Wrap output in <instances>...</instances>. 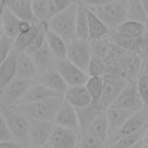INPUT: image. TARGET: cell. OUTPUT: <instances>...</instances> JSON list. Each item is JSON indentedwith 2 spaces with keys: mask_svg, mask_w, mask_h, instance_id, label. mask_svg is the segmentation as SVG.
<instances>
[{
  "mask_svg": "<svg viewBox=\"0 0 148 148\" xmlns=\"http://www.w3.org/2000/svg\"><path fill=\"white\" fill-rule=\"evenodd\" d=\"M143 73H148V58L143 61Z\"/></svg>",
  "mask_w": 148,
  "mask_h": 148,
  "instance_id": "48",
  "label": "cell"
},
{
  "mask_svg": "<svg viewBox=\"0 0 148 148\" xmlns=\"http://www.w3.org/2000/svg\"><path fill=\"white\" fill-rule=\"evenodd\" d=\"M45 43H46V23H45L44 28L36 35V37L29 43V45L27 46V49H25L24 52L31 54V53L36 52L37 50H39Z\"/></svg>",
  "mask_w": 148,
  "mask_h": 148,
  "instance_id": "36",
  "label": "cell"
},
{
  "mask_svg": "<svg viewBox=\"0 0 148 148\" xmlns=\"http://www.w3.org/2000/svg\"><path fill=\"white\" fill-rule=\"evenodd\" d=\"M88 7V6H87ZM111 30L117 29L121 23L127 20L126 13V1L119 0L104 5L89 7Z\"/></svg>",
  "mask_w": 148,
  "mask_h": 148,
  "instance_id": "3",
  "label": "cell"
},
{
  "mask_svg": "<svg viewBox=\"0 0 148 148\" xmlns=\"http://www.w3.org/2000/svg\"><path fill=\"white\" fill-rule=\"evenodd\" d=\"M32 12L39 23H45L50 20L47 0H32Z\"/></svg>",
  "mask_w": 148,
  "mask_h": 148,
  "instance_id": "34",
  "label": "cell"
},
{
  "mask_svg": "<svg viewBox=\"0 0 148 148\" xmlns=\"http://www.w3.org/2000/svg\"><path fill=\"white\" fill-rule=\"evenodd\" d=\"M14 50V38H10L6 34H1L0 37V62L7 58V56Z\"/></svg>",
  "mask_w": 148,
  "mask_h": 148,
  "instance_id": "39",
  "label": "cell"
},
{
  "mask_svg": "<svg viewBox=\"0 0 148 148\" xmlns=\"http://www.w3.org/2000/svg\"><path fill=\"white\" fill-rule=\"evenodd\" d=\"M21 21L9 8L3 7L1 8V24H2V32L9 36L10 38H16L20 34V24Z\"/></svg>",
  "mask_w": 148,
  "mask_h": 148,
  "instance_id": "23",
  "label": "cell"
},
{
  "mask_svg": "<svg viewBox=\"0 0 148 148\" xmlns=\"http://www.w3.org/2000/svg\"><path fill=\"white\" fill-rule=\"evenodd\" d=\"M143 142H145V145L148 146V124H147V127H146V133H145V136H143Z\"/></svg>",
  "mask_w": 148,
  "mask_h": 148,
  "instance_id": "46",
  "label": "cell"
},
{
  "mask_svg": "<svg viewBox=\"0 0 148 148\" xmlns=\"http://www.w3.org/2000/svg\"><path fill=\"white\" fill-rule=\"evenodd\" d=\"M143 145H145V142H143V140H141V141H139L138 143H135V145H133V146H131V147H128V148H142Z\"/></svg>",
  "mask_w": 148,
  "mask_h": 148,
  "instance_id": "45",
  "label": "cell"
},
{
  "mask_svg": "<svg viewBox=\"0 0 148 148\" xmlns=\"http://www.w3.org/2000/svg\"><path fill=\"white\" fill-rule=\"evenodd\" d=\"M105 112L109 123V138H111L123 127V125L128 120V118L136 111L110 106L105 110Z\"/></svg>",
  "mask_w": 148,
  "mask_h": 148,
  "instance_id": "15",
  "label": "cell"
},
{
  "mask_svg": "<svg viewBox=\"0 0 148 148\" xmlns=\"http://www.w3.org/2000/svg\"><path fill=\"white\" fill-rule=\"evenodd\" d=\"M24 147H25V145L17 140L0 141V148H24Z\"/></svg>",
  "mask_w": 148,
  "mask_h": 148,
  "instance_id": "43",
  "label": "cell"
},
{
  "mask_svg": "<svg viewBox=\"0 0 148 148\" xmlns=\"http://www.w3.org/2000/svg\"><path fill=\"white\" fill-rule=\"evenodd\" d=\"M38 82H40L45 87H47L61 95H65V92L68 88V84L66 83V81L64 80V77L61 76V74L59 73V71L57 68H52V69H49V71L42 73Z\"/></svg>",
  "mask_w": 148,
  "mask_h": 148,
  "instance_id": "19",
  "label": "cell"
},
{
  "mask_svg": "<svg viewBox=\"0 0 148 148\" xmlns=\"http://www.w3.org/2000/svg\"><path fill=\"white\" fill-rule=\"evenodd\" d=\"M142 104L143 102L138 92L136 83L128 82L126 87L123 89V91L119 94V96L116 98V101L111 104V106L139 111L140 109H142Z\"/></svg>",
  "mask_w": 148,
  "mask_h": 148,
  "instance_id": "10",
  "label": "cell"
},
{
  "mask_svg": "<svg viewBox=\"0 0 148 148\" xmlns=\"http://www.w3.org/2000/svg\"><path fill=\"white\" fill-rule=\"evenodd\" d=\"M76 14L77 0L66 9L52 16L47 21V27L69 43L76 38Z\"/></svg>",
  "mask_w": 148,
  "mask_h": 148,
  "instance_id": "2",
  "label": "cell"
},
{
  "mask_svg": "<svg viewBox=\"0 0 148 148\" xmlns=\"http://www.w3.org/2000/svg\"><path fill=\"white\" fill-rule=\"evenodd\" d=\"M77 131L65 128L54 125L50 141L49 148H77Z\"/></svg>",
  "mask_w": 148,
  "mask_h": 148,
  "instance_id": "11",
  "label": "cell"
},
{
  "mask_svg": "<svg viewBox=\"0 0 148 148\" xmlns=\"http://www.w3.org/2000/svg\"><path fill=\"white\" fill-rule=\"evenodd\" d=\"M126 13H127V20L140 22L148 27V15L142 6L141 0H127Z\"/></svg>",
  "mask_w": 148,
  "mask_h": 148,
  "instance_id": "26",
  "label": "cell"
},
{
  "mask_svg": "<svg viewBox=\"0 0 148 148\" xmlns=\"http://www.w3.org/2000/svg\"><path fill=\"white\" fill-rule=\"evenodd\" d=\"M136 89L143 104L148 105V73L140 74L136 81Z\"/></svg>",
  "mask_w": 148,
  "mask_h": 148,
  "instance_id": "40",
  "label": "cell"
},
{
  "mask_svg": "<svg viewBox=\"0 0 148 148\" xmlns=\"http://www.w3.org/2000/svg\"><path fill=\"white\" fill-rule=\"evenodd\" d=\"M34 80L32 79H23L15 76L5 88L1 89L0 94V102L1 105L13 108L17 105L25 92L29 90V88L32 86Z\"/></svg>",
  "mask_w": 148,
  "mask_h": 148,
  "instance_id": "5",
  "label": "cell"
},
{
  "mask_svg": "<svg viewBox=\"0 0 148 148\" xmlns=\"http://www.w3.org/2000/svg\"><path fill=\"white\" fill-rule=\"evenodd\" d=\"M147 29H148V27L145 25L143 23L126 20L116 30L119 31V32H121V34H125L127 36H131V37H139V36L143 35Z\"/></svg>",
  "mask_w": 148,
  "mask_h": 148,
  "instance_id": "31",
  "label": "cell"
},
{
  "mask_svg": "<svg viewBox=\"0 0 148 148\" xmlns=\"http://www.w3.org/2000/svg\"><path fill=\"white\" fill-rule=\"evenodd\" d=\"M103 110L99 108V105L91 103L90 105L86 108H76V113H77V119L80 124V128L87 130L88 126L92 123V120L102 112Z\"/></svg>",
  "mask_w": 148,
  "mask_h": 148,
  "instance_id": "28",
  "label": "cell"
},
{
  "mask_svg": "<svg viewBox=\"0 0 148 148\" xmlns=\"http://www.w3.org/2000/svg\"><path fill=\"white\" fill-rule=\"evenodd\" d=\"M76 38L89 39V23H88V15H87V6L82 3L80 0H77Z\"/></svg>",
  "mask_w": 148,
  "mask_h": 148,
  "instance_id": "27",
  "label": "cell"
},
{
  "mask_svg": "<svg viewBox=\"0 0 148 148\" xmlns=\"http://www.w3.org/2000/svg\"><path fill=\"white\" fill-rule=\"evenodd\" d=\"M38 68L34 62L31 56L27 52H17L16 76L23 79H35L38 74Z\"/></svg>",
  "mask_w": 148,
  "mask_h": 148,
  "instance_id": "20",
  "label": "cell"
},
{
  "mask_svg": "<svg viewBox=\"0 0 148 148\" xmlns=\"http://www.w3.org/2000/svg\"><path fill=\"white\" fill-rule=\"evenodd\" d=\"M109 37H110L111 42H113L119 47H121V49H124L126 51H131V52H135L136 53L135 37H131V36H127L125 34H121V32L117 31L116 29L111 30Z\"/></svg>",
  "mask_w": 148,
  "mask_h": 148,
  "instance_id": "30",
  "label": "cell"
},
{
  "mask_svg": "<svg viewBox=\"0 0 148 148\" xmlns=\"http://www.w3.org/2000/svg\"><path fill=\"white\" fill-rule=\"evenodd\" d=\"M108 73V66L105 65L104 60L92 54V59L88 67V74L90 76H104Z\"/></svg>",
  "mask_w": 148,
  "mask_h": 148,
  "instance_id": "35",
  "label": "cell"
},
{
  "mask_svg": "<svg viewBox=\"0 0 148 148\" xmlns=\"http://www.w3.org/2000/svg\"><path fill=\"white\" fill-rule=\"evenodd\" d=\"M142 148H148V146H147V145H143V146H142Z\"/></svg>",
  "mask_w": 148,
  "mask_h": 148,
  "instance_id": "50",
  "label": "cell"
},
{
  "mask_svg": "<svg viewBox=\"0 0 148 148\" xmlns=\"http://www.w3.org/2000/svg\"><path fill=\"white\" fill-rule=\"evenodd\" d=\"M66 59L88 73V67L92 59V49L89 39L75 38L74 40L69 42L67 46Z\"/></svg>",
  "mask_w": 148,
  "mask_h": 148,
  "instance_id": "7",
  "label": "cell"
},
{
  "mask_svg": "<svg viewBox=\"0 0 148 148\" xmlns=\"http://www.w3.org/2000/svg\"><path fill=\"white\" fill-rule=\"evenodd\" d=\"M53 127V121L43 119H29L28 147H46L49 145Z\"/></svg>",
  "mask_w": 148,
  "mask_h": 148,
  "instance_id": "8",
  "label": "cell"
},
{
  "mask_svg": "<svg viewBox=\"0 0 148 148\" xmlns=\"http://www.w3.org/2000/svg\"><path fill=\"white\" fill-rule=\"evenodd\" d=\"M46 23V22H45ZM45 23H37V24H32V27L30 28V30H28L27 32L20 34L15 39H14V50L17 52H23L25 51L27 46L29 45V43L36 37V35L44 28Z\"/></svg>",
  "mask_w": 148,
  "mask_h": 148,
  "instance_id": "29",
  "label": "cell"
},
{
  "mask_svg": "<svg viewBox=\"0 0 148 148\" xmlns=\"http://www.w3.org/2000/svg\"><path fill=\"white\" fill-rule=\"evenodd\" d=\"M10 140H16V139H15L8 123L0 114V141H10Z\"/></svg>",
  "mask_w": 148,
  "mask_h": 148,
  "instance_id": "42",
  "label": "cell"
},
{
  "mask_svg": "<svg viewBox=\"0 0 148 148\" xmlns=\"http://www.w3.org/2000/svg\"><path fill=\"white\" fill-rule=\"evenodd\" d=\"M148 124V110L147 109H140L139 111L134 112L128 120L123 125V127L114 134L111 136L112 139V143L117 140H119L120 138L132 134L134 132H138L139 130L146 127Z\"/></svg>",
  "mask_w": 148,
  "mask_h": 148,
  "instance_id": "12",
  "label": "cell"
},
{
  "mask_svg": "<svg viewBox=\"0 0 148 148\" xmlns=\"http://www.w3.org/2000/svg\"><path fill=\"white\" fill-rule=\"evenodd\" d=\"M88 23H89V39L98 40L104 37H108L111 32V29L92 12L89 7H87Z\"/></svg>",
  "mask_w": 148,
  "mask_h": 148,
  "instance_id": "22",
  "label": "cell"
},
{
  "mask_svg": "<svg viewBox=\"0 0 148 148\" xmlns=\"http://www.w3.org/2000/svg\"><path fill=\"white\" fill-rule=\"evenodd\" d=\"M9 8L20 20L30 22L31 24L39 23L32 12V0H1V8Z\"/></svg>",
  "mask_w": 148,
  "mask_h": 148,
  "instance_id": "14",
  "label": "cell"
},
{
  "mask_svg": "<svg viewBox=\"0 0 148 148\" xmlns=\"http://www.w3.org/2000/svg\"><path fill=\"white\" fill-rule=\"evenodd\" d=\"M64 101H65L64 96H57L39 102L17 104L13 108H15L17 111L23 113L28 119H43V120L53 121Z\"/></svg>",
  "mask_w": 148,
  "mask_h": 148,
  "instance_id": "1",
  "label": "cell"
},
{
  "mask_svg": "<svg viewBox=\"0 0 148 148\" xmlns=\"http://www.w3.org/2000/svg\"><path fill=\"white\" fill-rule=\"evenodd\" d=\"M46 42L58 60H64L67 58L68 43L61 36H59L58 34H56L54 31L49 29L47 22H46Z\"/></svg>",
  "mask_w": 148,
  "mask_h": 148,
  "instance_id": "24",
  "label": "cell"
},
{
  "mask_svg": "<svg viewBox=\"0 0 148 148\" xmlns=\"http://www.w3.org/2000/svg\"><path fill=\"white\" fill-rule=\"evenodd\" d=\"M124 1H127V0H124Z\"/></svg>",
  "mask_w": 148,
  "mask_h": 148,
  "instance_id": "51",
  "label": "cell"
},
{
  "mask_svg": "<svg viewBox=\"0 0 148 148\" xmlns=\"http://www.w3.org/2000/svg\"><path fill=\"white\" fill-rule=\"evenodd\" d=\"M34 62L36 64L37 68L39 72H46L49 69L52 68H57V65L59 62V60L57 59V57L53 54V52L51 51L47 42L36 52L30 54Z\"/></svg>",
  "mask_w": 148,
  "mask_h": 148,
  "instance_id": "17",
  "label": "cell"
},
{
  "mask_svg": "<svg viewBox=\"0 0 148 148\" xmlns=\"http://www.w3.org/2000/svg\"><path fill=\"white\" fill-rule=\"evenodd\" d=\"M103 143H104V141H102L101 139H98L89 133H86L79 140L77 148H102Z\"/></svg>",
  "mask_w": 148,
  "mask_h": 148,
  "instance_id": "37",
  "label": "cell"
},
{
  "mask_svg": "<svg viewBox=\"0 0 148 148\" xmlns=\"http://www.w3.org/2000/svg\"><path fill=\"white\" fill-rule=\"evenodd\" d=\"M82 3H84L88 7L91 6H98V5H104V3H109V2H113V1H119V0H80Z\"/></svg>",
  "mask_w": 148,
  "mask_h": 148,
  "instance_id": "44",
  "label": "cell"
},
{
  "mask_svg": "<svg viewBox=\"0 0 148 148\" xmlns=\"http://www.w3.org/2000/svg\"><path fill=\"white\" fill-rule=\"evenodd\" d=\"M54 125L69 128L73 131H79L80 130V124L77 119V113H76V108L73 106L66 99L64 101L62 105L60 106L59 111L57 112L54 119H53Z\"/></svg>",
  "mask_w": 148,
  "mask_h": 148,
  "instance_id": "13",
  "label": "cell"
},
{
  "mask_svg": "<svg viewBox=\"0 0 148 148\" xmlns=\"http://www.w3.org/2000/svg\"><path fill=\"white\" fill-rule=\"evenodd\" d=\"M128 81L123 74L118 73H108L104 75V86L103 92L99 101V106L102 110H106L116 101L123 89L126 87Z\"/></svg>",
  "mask_w": 148,
  "mask_h": 148,
  "instance_id": "6",
  "label": "cell"
},
{
  "mask_svg": "<svg viewBox=\"0 0 148 148\" xmlns=\"http://www.w3.org/2000/svg\"><path fill=\"white\" fill-rule=\"evenodd\" d=\"M86 133H89V134L101 139L104 142L109 139V123H108V117H106L105 110H103L92 120V123L86 130Z\"/></svg>",
  "mask_w": 148,
  "mask_h": 148,
  "instance_id": "25",
  "label": "cell"
},
{
  "mask_svg": "<svg viewBox=\"0 0 148 148\" xmlns=\"http://www.w3.org/2000/svg\"><path fill=\"white\" fill-rule=\"evenodd\" d=\"M57 69L66 81V83L69 86H79V84H86L89 80L90 75L80 68L79 66L71 62L68 59L59 60L57 65Z\"/></svg>",
  "mask_w": 148,
  "mask_h": 148,
  "instance_id": "9",
  "label": "cell"
},
{
  "mask_svg": "<svg viewBox=\"0 0 148 148\" xmlns=\"http://www.w3.org/2000/svg\"><path fill=\"white\" fill-rule=\"evenodd\" d=\"M57 96H64V95H61V94H59V92L45 87L40 82H37V83H32V86L29 88V90L25 92V95L23 96V98L21 99V102L18 104L39 102V101L49 99V98L57 97Z\"/></svg>",
  "mask_w": 148,
  "mask_h": 148,
  "instance_id": "18",
  "label": "cell"
},
{
  "mask_svg": "<svg viewBox=\"0 0 148 148\" xmlns=\"http://www.w3.org/2000/svg\"><path fill=\"white\" fill-rule=\"evenodd\" d=\"M17 51L13 50L5 60L0 62V88H5L16 76Z\"/></svg>",
  "mask_w": 148,
  "mask_h": 148,
  "instance_id": "21",
  "label": "cell"
},
{
  "mask_svg": "<svg viewBox=\"0 0 148 148\" xmlns=\"http://www.w3.org/2000/svg\"><path fill=\"white\" fill-rule=\"evenodd\" d=\"M103 86H104V76H90L89 80L87 81L86 87L92 97L94 104L99 105L101 96L103 92Z\"/></svg>",
  "mask_w": 148,
  "mask_h": 148,
  "instance_id": "32",
  "label": "cell"
},
{
  "mask_svg": "<svg viewBox=\"0 0 148 148\" xmlns=\"http://www.w3.org/2000/svg\"><path fill=\"white\" fill-rule=\"evenodd\" d=\"M141 2H142V6H143L147 15H148V0H141Z\"/></svg>",
  "mask_w": 148,
  "mask_h": 148,
  "instance_id": "47",
  "label": "cell"
},
{
  "mask_svg": "<svg viewBox=\"0 0 148 148\" xmlns=\"http://www.w3.org/2000/svg\"><path fill=\"white\" fill-rule=\"evenodd\" d=\"M64 97L75 108H86L92 103V97L88 91L86 84L69 86Z\"/></svg>",
  "mask_w": 148,
  "mask_h": 148,
  "instance_id": "16",
  "label": "cell"
},
{
  "mask_svg": "<svg viewBox=\"0 0 148 148\" xmlns=\"http://www.w3.org/2000/svg\"><path fill=\"white\" fill-rule=\"evenodd\" d=\"M0 114L8 123L15 139L25 146H28V136H29V119L17 111L15 108H8L1 105Z\"/></svg>",
  "mask_w": 148,
  "mask_h": 148,
  "instance_id": "4",
  "label": "cell"
},
{
  "mask_svg": "<svg viewBox=\"0 0 148 148\" xmlns=\"http://www.w3.org/2000/svg\"><path fill=\"white\" fill-rule=\"evenodd\" d=\"M135 43H136V53L145 61L148 58V29L143 35L135 37Z\"/></svg>",
  "mask_w": 148,
  "mask_h": 148,
  "instance_id": "41",
  "label": "cell"
},
{
  "mask_svg": "<svg viewBox=\"0 0 148 148\" xmlns=\"http://www.w3.org/2000/svg\"><path fill=\"white\" fill-rule=\"evenodd\" d=\"M28 148H49V147L46 146V147H28Z\"/></svg>",
  "mask_w": 148,
  "mask_h": 148,
  "instance_id": "49",
  "label": "cell"
},
{
  "mask_svg": "<svg viewBox=\"0 0 148 148\" xmlns=\"http://www.w3.org/2000/svg\"><path fill=\"white\" fill-rule=\"evenodd\" d=\"M76 0H47V6H49V15L50 18L52 16H54L56 14L60 13L61 10L66 9L67 7H69L73 2H75Z\"/></svg>",
  "mask_w": 148,
  "mask_h": 148,
  "instance_id": "38",
  "label": "cell"
},
{
  "mask_svg": "<svg viewBox=\"0 0 148 148\" xmlns=\"http://www.w3.org/2000/svg\"><path fill=\"white\" fill-rule=\"evenodd\" d=\"M146 127L139 130L138 132H134L132 134H128V135H125V136L120 138L119 140L111 143V146L109 148H128V147L138 143L139 141L143 140V136H145V133H146Z\"/></svg>",
  "mask_w": 148,
  "mask_h": 148,
  "instance_id": "33",
  "label": "cell"
}]
</instances>
